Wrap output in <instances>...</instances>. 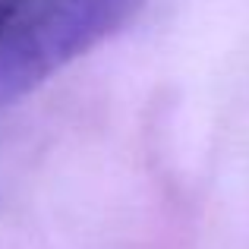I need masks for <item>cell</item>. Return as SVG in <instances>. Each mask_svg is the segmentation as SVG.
I'll return each mask as SVG.
<instances>
[{
  "label": "cell",
  "mask_w": 249,
  "mask_h": 249,
  "mask_svg": "<svg viewBox=\"0 0 249 249\" xmlns=\"http://www.w3.org/2000/svg\"><path fill=\"white\" fill-rule=\"evenodd\" d=\"M145 0H25L0 32V110L104 44Z\"/></svg>",
  "instance_id": "6da1fadb"
}]
</instances>
